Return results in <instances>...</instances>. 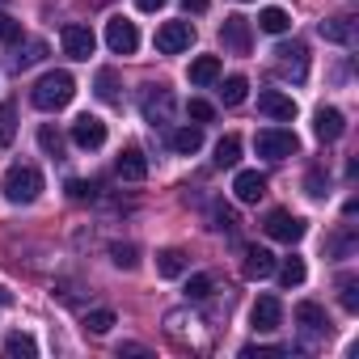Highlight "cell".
<instances>
[{
    "label": "cell",
    "mask_w": 359,
    "mask_h": 359,
    "mask_svg": "<svg viewBox=\"0 0 359 359\" xmlns=\"http://www.w3.org/2000/svg\"><path fill=\"white\" fill-rule=\"evenodd\" d=\"M351 250H355V241H351V233H342V237H334V254H338V258H346Z\"/></svg>",
    "instance_id": "7bdbcfd3"
},
{
    "label": "cell",
    "mask_w": 359,
    "mask_h": 359,
    "mask_svg": "<svg viewBox=\"0 0 359 359\" xmlns=\"http://www.w3.org/2000/svg\"><path fill=\"white\" fill-rule=\"evenodd\" d=\"M212 229L233 233V229H237V212H233V208H224V203H216V212H212Z\"/></svg>",
    "instance_id": "d590c367"
},
{
    "label": "cell",
    "mask_w": 359,
    "mask_h": 359,
    "mask_svg": "<svg viewBox=\"0 0 359 359\" xmlns=\"http://www.w3.org/2000/svg\"><path fill=\"white\" fill-rule=\"evenodd\" d=\"M5 351H9V355H22V359H34V355H39V342H34V334L13 330V334L5 338Z\"/></svg>",
    "instance_id": "4316f807"
},
{
    "label": "cell",
    "mask_w": 359,
    "mask_h": 359,
    "mask_svg": "<svg viewBox=\"0 0 359 359\" xmlns=\"http://www.w3.org/2000/svg\"><path fill=\"white\" fill-rule=\"evenodd\" d=\"M187 114H191L195 123H212V118H216V110H212V102H203V97H191V106H187Z\"/></svg>",
    "instance_id": "f35d334b"
},
{
    "label": "cell",
    "mask_w": 359,
    "mask_h": 359,
    "mask_svg": "<svg viewBox=\"0 0 359 359\" xmlns=\"http://www.w3.org/2000/svg\"><path fill=\"white\" fill-rule=\"evenodd\" d=\"M304 275H309V271H304L300 258H283V266H279V283H283V287H300Z\"/></svg>",
    "instance_id": "4dcf8cb0"
},
{
    "label": "cell",
    "mask_w": 359,
    "mask_h": 359,
    "mask_svg": "<svg viewBox=\"0 0 359 359\" xmlns=\"http://www.w3.org/2000/svg\"><path fill=\"white\" fill-rule=\"evenodd\" d=\"M304 187H309V195H313V199H325V173H321V169H313Z\"/></svg>",
    "instance_id": "b9f144b4"
},
{
    "label": "cell",
    "mask_w": 359,
    "mask_h": 359,
    "mask_svg": "<svg viewBox=\"0 0 359 359\" xmlns=\"http://www.w3.org/2000/svg\"><path fill=\"white\" fill-rule=\"evenodd\" d=\"M0 191H5L9 203H34L43 195V173L34 165H13L5 173V182H0Z\"/></svg>",
    "instance_id": "7a4b0ae2"
},
{
    "label": "cell",
    "mask_w": 359,
    "mask_h": 359,
    "mask_svg": "<svg viewBox=\"0 0 359 359\" xmlns=\"http://www.w3.org/2000/svg\"><path fill=\"white\" fill-rule=\"evenodd\" d=\"M296 325L309 330V334H330V317H325V309L313 304V300H300V304H296Z\"/></svg>",
    "instance_id": "ac0fdd59"
},
{
    "label": "cell",
    "mask_w": 359,
    "mask_h": 359,
    "mask_svg": "<svg viewBox=\"0 0 359 359\" xmlns=\"http://www.w3.org/2000/svg\"><path fill=\"white\" fill-rule=\"evenodd\" d=\"M68 195H72V199H93V195H97V182H81V177H72V182H68Z\"/></svg>",
    "instance_id": "ab89813d"
},
{
    "label": "cell",
    "mask_w": 359,
    "mask_h": 359,
    "mask_svg": "<svg viewBox=\"0 0 359 359\" xmlns=\"http://www.w3.org/2000/svg\"><path fill=\"white\" fill-rule=\"evenodd\" d=\"M216 76H220V60L216 55H199L191 64V85H212Z\"/></svg>",
    "instance_id": "d4e9b609"
},
{
    "label": "cell",
    "mask_w": 359,
    "mask_h": 359,
    "mask_svg": "<svg viewBox=\"0 0 359 359\" xmlns=\"http://www.w3.org/2000/svg\"><path fill=\"white\" fill-rule=\"evenodd\" d=\"M195 43V26L191 22H165L156 30V51L161 55H177V51H191Z\"/></svg>",
    "instance_id": "5b68a950"
},
{
    "label": "cell",
    "mask_w": 359,
    "mask_h": 359,
    "mask_svg": "<svg viewBox=\"0 0 359 359\" xmlns=\"http://www.w3.org/2000/svg\"><path fill=\"white\" fill-rule=\"evenodd\" d=\"M321 39L351 47V43H355V18H325V22H321Z\"/></svg>",
    "instance_id": "44dd1931"
},
{
    "label": "cell",
    "mask_w": 359,
    "mask_h": 359,
    "mask_svg": "<svg viewBox=\"0 0 359 359\" xmlns=\"http://www.w3.org/2000/svg\"><path fill=\"white\" fill-rule=\"evenodd\" d=\"M275 355H287L283 346H245L241 359H275Z\"/></svg>",
    "instance_id": "60d3db41"
},
{
    "label": "cell",
    "mask_w": 359,
    "mask_h": 359,
    "mask_svg": "<svg viewBox=\"0 0 359 359\" xmlns=\"http://www.w3.org/2000/svg\"><path fill=\"white\" fill-rule=\"evenodd\" d=\"M106 47H110L114 55H135V47H140V30H135V22H127V18H110V22H106Z\"/></svg>",
    "instance_id": "52a82bcc"
},
{
    "label": "cell",
    "mask_w": 359,
    "mask_h": 359,
    "mask_svg": "<svg viewBox=\"0 0 359 359\" xmlns=\"http://www.w3.org/2000/svg\"><path fill=\"white\" fill-rule=\"evenodd\" d=\"M169 148L177 152V156H195L199 148H203V127L195 123V127H177L173 135H169Z\"/></svg>",
    "instance_id": "ffe728a7"
},
{
    "label": "cell",
    "mask_w": 359,
    "mask_h": 359,
    "mask_svg": "<svg viewBox=\"0 0 359 359\" xmlns=\"http://www.w3.org/2000/svg\"><path fill=\"white\" fill-rule=\"evenodd\" d=\"M110 325H114V313H110V309L85 313V330H89V334H110Z\"/></svg>",
    "instance_id": "836d02e7"
},
{
    "label": "cell",
    "mask_w": 359,
    "mask_h": 359,
    "mask_svg": "<svg viewBox=\"0 0 359 359\" xmlns=\"http://www.w3.org/2000/svg\"><path fill=\"white\" fill-rule=\"evenodd\" d=\"M262 229H266L271 241H283V245H296V241L309 233V224H304L300 216H292V212H271Z\"/></svg>",
    "instance_id": "8992f818"
},
{
    "label": "cell",
    "mask_w": 359,
    "mask_h": 359,
    "mask_svg": "<svg viewBox=\"0 0 359 359\" xmlns=\"http://www.w3.org/2000/svg\"><path fill=\"white\" fill-rule=\"evenodd\" d=\"M241 271H245V279H254V283H258V279H271V275H275V254L262 250V245H250Z\"/></svg>",
    "instance_id": "2e32d148"
},
{
    "label": "cell",
    "mask_w": 359,
    "mask_h": 359,
    "mask_svg": "<svg viewBox=\"0 0 359 359\" xmlns=\"http://www.w3.org/2000/svg\"><path fill=\"white\" fill-rule=\"evenodd\" d=\"M338 300H342L346 313H359V279H355V275H346V279L338 283Z\"/></svg>",
    "instance_id": "1f68e13d"
},
{
    "label": "cell",
    "mask_w": 359,
    "mask_h": 359,
    "mask_svg": "<svg viewBox=\"0 0 359 359\" xmlns=\"http://www.w3.org/2000/svg\"><path fill=\"white\" fill-rule=\"evenodd\" d=\"M220 43H224L233 55H250V43H254V34H250V22H245L241 13L224 18V26H220Z\"/></svg>",
    "instance_id": "9c48e42d"
},
{
    "label": "cell",
    "mask_w": 359,
    "mask_h": 359,
    "mask_svg": "<svg viewBox=\"0 0 359 359\" xmlns=\"http://www.w3.org/2000/svg\"><path fill=\"white\" fill-rule=\"evenodd\" d=\"M72 144H76V148H102V144H106V123L93 118V114H81V118L72 123Z\"/></svg>",
    "instance_id": "5bb4252c"
},
{
    "label": "cell",
    "mask_w": 359,
    "mask_h": 359,
    "mask_svg": "<svg viewBox=\"0 0 359 359\" xmlns=\"http://www.w3.org/2000/svg\"><path fill=\"white\" fill-rule=\"evenodd\" d=\"M250 321H254V330H258V334H275V330L283 325V304H279V296H258V304H254Z\"/></svg>",
    "instance_id": "8fae6325"
},
{
    "label": "cell",
    "mask_w": 359,
    "mask_h": 359,
    "mask_svg": "<svg viewBox=\"0 0 359 359\" xmlns=\"http://www.w3.org/2000/svg\"><path fill=\"white\" fill-rule=\"evenodd\" d=\"M245 89H250L245 76H229V81L220 85V102H224V106H241V102H245Z\"/></svg>",
    "instance_id": "f1b7e54d"
},
{
    "label": "cell",
    "mask_w": 359,
    "mask_h": 359,
    "mask_svg": "<svg viewBox=\"0 0 359 359\" xmlns=\"http://www.w3.org/2000/svg\"><path fill=\"white\" fill-rule=\"evenodd\" d=\"M237 161H241V140H237V135H224V140L216 144V165H220V169H233Z\"/></svg>",
    "instance_id": "83f0119b"
},
{
    "label": "cell",
    "mask_w": 359,
    "mask_h": 359,
    "mask_svg": "<svg viewBox=\"0 0 359 359\" xmlns=\"http://www.w3.org/2000/svg\"><path fill=\"white\" fill-rule=\"evenodd\" d=\"M254 144H258V156H266V161H287V156L300 152L296 131H283V127H266V131H258Z\"/></svg>",
    "instance_id": "277c9868"
},
{
    "label": "cell",
    "mask_w": 359,
    "mask_h": 359,
    "mask_svg": "<svg viewBox=\"0 0 359 359\" xmlns=\"http://www.w3.org/2000/svg\"><path fill=\"white\" fill-rule=\"evenodd\" d=\"M60 39H64V55H68V60H89V55H93V47H97L93 30H89V26H76V22H72V26H64V34H60Z\"/></svg>",
    "instance_id": "30bf717a"
},
{
    "label": "cell",
    "mask_w": 359,
    "mask_h": 359,
    "mask_svg": "<svg viewBox=\"0 0 359 359\" xmlns=\"http://www.w3.org/2000/svg\"><path fill=\"white\" fill-rule=\"evenodd\" d=\"M18 140V106L0 102V148H9Z\"/></svg>",
    "instance_id": "484cf974"
},
{
    "label": "cell",
    "mask_w": 359,
    "mask_h": 359,
    "mask_svg": "<svg viewBox=\"0 0 359 359\" xmlns=\"http://www.w3.org/2000/svg\"><path fill=\"white\" fill-rule=\"evenodd\" d=\"M114 173L123 177V182H144V177H148V161H144V152H140V148H127V152H118V161H114Z\"/></svg>",
    "instance_id": "e0dca14e"
},
{
    "label": "cell",
    "mask_w": 359,
    "mask_h": 359,
    "mask_svg": "<svg viewBox=\"0 0 359 359\" xmlns=\"http://www.w3.org/2000/svg\"><path fill=\"white\" fill-rule=\"evenodd\" d=\"M275 72L283 76V81H304L309 76V47L304 43H279L275 47Z\"/></svg>",
    "instance_id": "3957f363"
},
{
    "label": "cell",
    "mask_w": 359,
    "mask_h": 359,
    "mask_svg": "<svg viewBox=\"0 0 359 359\" xmlns=\"http://www.w3.org/2000/svg\"><path fill=\"white\" fill-rule=\"evenodd\" d=\"M195 317L187 313V309H173V313H165V334L169 338H177V342H195Z\"/></svg>",
    "instance_id": "d6986e66"
},
{
    "label": "cell",
    "mask_w": 359,
    "mask_h": 359,
    "mask_svg": "<svg viewBox=\"0 0 359 359\" xmlns=\"http://www.w3.org/2000/svg\"><path fill=\"white\" fill-rule=\"evenodd\" d=\"M72 93H76V81H72L68 72H47V76L30 89V102L51 114V110H64V106L72 102Z\"/></svg>",
    "instance_id": "6da1fadb"
},
{
    "label": "cell",
    "mask_w": 359,
    "mask_h": 359,
    "mask_svg": "<svg viewBox=\"0 0 359 359\" xmlns=\"http://www.w3.org/2000/svg\"><path fill=\"white\" fill-rule=\"evenodd\" d=\"M43 60H47V43H43V39H30V43L13 55V68L26 72V68H34V64H43Z\"/></svg>",
    "instance_id": "cb8c5ba5"
},
{
    "label": "cell",
    "mask_w": 359,
    "mask_h": 359,
    "mask_svg": "<svg viewBox=\"0 0 359 359\" xmlns=\"http://www.w3.org/2000/svg\"><path fill=\"white\" fill-rule=\"evenodd\" d=\"M39 148H43L47 156H64V135H60L51 123H43V127H39Z\"/></svg>",
    "instance_id": "f546056e"
},
{
    "label": "cell",
    "mask_w": 359,
    "mask_h": 359,
    "mask_svg": "<svg viewBox=\"0 0 359 359\" xmlns=\"http://www.w3.org/2000/svg\"><path fill=\"white\" fill-rule=\"evenodd\" d=\"M233 195H237L241 203H258V199L266 195V173H258V169H241V173L233 177Z\"/></svg>",
    "instance_id": "9a60e30c"
},
{
    "label": "cell",
    "mask_w": 359,
    "mask_h": 359,
    "mask_svg": "<svg viewBox=\"0 0 359 359\" xmlns=\"http://www.w3.org/2000/svg\"><path fill=\"white\" fill-rule=\"evenodd\" d=\"M187 13H208V0H182Z\"/></svg>",
    "instance_id": "f6af8a7d"
},
{
    "label": "cell",
    "mask_w": 359,
    "mask_h": 359,
    "mask_svg": "<svg viewBox=\"0 0 359 359\" xmlns=\"http://www.w3.org/2000/svg\"><path fill=\"white\" fill-rule=\"evenodd\" d=\"M118 355H148V346H140V342H123Z\"/></svg>",
    "instance_id": "ee69618b"
},
{
    "label": "cell",
    "mask_w": 359,
    "mask_h": 359,
    "mask_svg": "<svg viewBox=\"0 0 359 359\" xmlns=\"http://www.w3.org/2000/svg\"><path fill=\"white\" fill-rule=\"evenodd\" d=\"M110 258H114L118 271H135L140 266V250L135 245H110Z\"/></svg>",
    "instance_id": "d6a6232c"
},
{
    "label": "cell",
    "mask_w": 359,
    "mask_h": 359,
    "mask_svg": "<svg viewBox=\"0 0 359 359\" xmlns=\"http://www.w3.org/2000/svg\"><path fill=\"white\" fill-rule=\"evenodd\" d=\"M187 296H191V300H208V296H212V275H191Z\"/></svg>",
    "instance_id": "8d00e7d4"
},
{
    "label": "cell",
    "mask_w": 359,
    "mask_h": 359,
    "mask_svg": "<svg viewBox=\"0 0 359 359\" xmlns=\"http://www.w3.org/2000/svg\"><path fill=\"white\" fill-rule=\"evenodd\" d=\"M182 271H187V254L182 250H161L156 254V275L161 279H177Z\"/></svg>",
    "instance_id": "7402d4cb"
},
{
    "label": "cell",
    "mask_w": 359,
    "mask_h": 359,
    "mask_svg": "<svg viewBox=\"0 0 359 359\" xmlns=\"http://www.w3.org/2000/svg\"><path fill=\"white\" fill-rule=\"evenodd\" d=\"M97 97H102V102H118V81H114L110 68L97 72Z\"/></svg>",
    "instance_id": "e575fe53"
},
{
    "label": "cell",
    "mask_w": 359,
    "mask_h": 359,
    "mask_svg": "<svg viewBox=\"0 0 359 359\" xmlns=\"http://www.w3.org/2000/svg\"><path fill=\"white\" fill-rule=\"evenodd\" d=\"M135 5H140V9H144V13H156V9H161V5H165V0H135Z\"/></svg>",
    "instance_id": "bcb514c9"
},
{
    "label": "cell",
    "mask_w": 359,
    "mask_h": 359,
    "mask_svg": "<svg viewBox=\"0 0 359 359\" xmlns=\"http://www.w3.org/2000/svg\"><path fill=\"white\" fill-rule=\"evenodd\" d=\"M9 300H13V296H9V287H0V304H9Z\"/></svg>",
    "instance_id": "7dc6e473"
},
{
    "label": "cell",
    "mask_w": 359,
    "mask_h": 359,
    "mask_svg": "<svg viewBox=\"0 0 359 359\" xmlns=\"http://www.w3.org/2000/svg\"><path fill=\"white\" fill-rule=\"evenodd\" d=\"M258 30H262V34H287V30H292V18H287L283 9L271 5V9L258 13Z\"/></svg>",
    "instance_id": "603a6c76"
},
{
    "label": "cell",
    "mask_w": 359,
    "mask_h": 359,
    "mask_svg": "<svg viewBox=\"0 0 359 359\" xmlns=\"http://www.w3.org/2000/svg\"><path fill=\"white\" fill-rule=\"evenodd\" d=\"M258 110H262L266 118H279V123H292V118H296V102H292L287 93H279V89H262V93H258Z\"/></svg>",
    "instance_id": "4fadbf2b"
},
{
    "label": "cell",
    "mask_w": 359,
    "mask_h": 359,
    "mask_svg": "<svg viewBox=\"0 0 359 359\" xmlns=\"http://www.w3.org/2000/svg\"><path fill=\"white\" fill-rule=\"evenodd\" d=\"M342 131H346V118H342V110H334V106H321V110L313 114V135H317L321 144H334V140H342Z\"/></svg>",
    "instance_id": "7c38bea8"
},
{
    "label": "cell",
    "mask_w": 359,
    "mask_h": 359,
    "mask_svg": "<svg viewBox=\"0 0 359 359\" xmlns=\"http://www.w3.org/2000/svg\"><path fill=\"white\" fill-rule=\"evenodd\" d=\"M22 39V22L9 18V13H0V43H18Z\"/></svg>",
    "instance_id": "74e56055"
},
{
    "label": "cell",
    "mask_w": 359,
    "mask_h": 359,
    "mask_svg": "<svg viewBox=\"0 0 359 359\" xmlns=\"http://www.w3.org/2000/svg\"><path fill=\"white\" fill-rule=\"evenodd\" d=\"M144 118L152 127H169V118H173V93L165 85H148L144 89Z\"/></svg>",
    "instance_id": "ba28073f"
}]
</instances>
